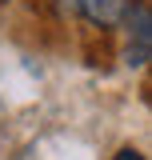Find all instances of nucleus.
<instances>
[{"mask_svg":"<svg viewBox=\"0 0 152 160\" xmlns=\"http://www.w3.org/2000/svg\"><path fill=\"white\" fill-rule=\"evenodd\" d=\"M124 24H128L124 60H128V68H144L152 60V12H148V0L124 4Z\"/></svg>","mask_w":152,"mask_h":160,"instance_id":"nucleus-1","label":"nucleus"},{"mask_svg":"<svg viewBox=\"0 0 152 160\" xmlns=\"http://www.w3.org/2000/svg\"><path fill=\"white\" fill-rule=\"evenodd\" d=\"M116 160H148V156H144V152H136V148H120Z\"/></svg>","mask_w":152,"mask_h":160,"instance_id":"nucleus-3","label":"nucleus"},{"mask_svg":"<svg viewBox=\"0 0 152 160\" xmlns=\"http://www.w3.org/2000/svg\"><path fill=\"white\" fill-rule=\"evenodd\" d=\"M76 8L96 28H112L116 20L124 16V0H76Z\"/></svg>","mask_w":152,"mask_h":160,"instance_id":"nucleus-2","label":"nucleus"}]
</instances>
